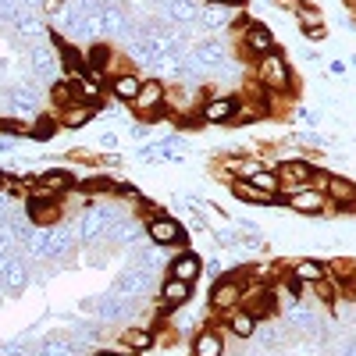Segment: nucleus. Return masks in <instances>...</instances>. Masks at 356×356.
I'll list each match as a JSON object with an SVG mask.
<instances>
[{
	"label": "nucleus",
	"instance_id": "f257e3e1",
	"mask_svg": "<svg viewBox=\"0 0 356 356\" xmlns=\"http://www.w3.org/2000/svg\"><path fill=\"white\" fill-rule=\"evenodd\" d=\"M250 82H257L260 89H267V93H300V82H296V72L289 65V57L282 50L260 57V61L250 65Z\"/></svg>",
	"mask_w": 356,
	"mask_h": 356
},
{
	"label": "nucleus",
	"instance_id": "f03ea898",
	"mask_svg": "<svg viewBox=\"0 0 356 356\" xmlns=\"http://www.w3.org/2000/svg\"><path fill=\"white\" fill-rule=\"evenodd\" d=\"M132 118L143 125H150V122H164L168 118V82L161 79H143V89H139V97L129 104Z\"/></svg>",
	"mask_w": 356,
	"mask_h": 356
},
{
	"label": "nucleus",
	"instance_id": "7ed1b4c3",
	"mask_svg": "<svg viewBox=\"0 0 356 356\" xmlns=\"http://www.w3.org/2000/svg\"><path fill=\"white\" fill-rule=\"evenodd\" d=\"M275 50H278V36L271 33V25L250 18V22L239 29V54L246 57L250 65L260 61V57H267V54H275Z\"/></svg>",
	"mask_w": 356,
	"mask_h": 356
},
{
	"label": "nucleus",
	"instance_id": "20e7f679",
	"mask_svg": "<svg viewBox=\"0 0 356 356\" xmlns=\"http://www.w3.org/2000/svg\"><path fill=\"white\" fill-rule=\"evenodd\" d=\"M321 164H314L310 157H282V164L275 168L278 171V178H282V200L285 196H292V193H300V189H307V186H314V171H317Z\"/></svg>",
	"mask_w": 356,
	"mask_h": 356
},
{
	"label": "nucleus",
	"instance_id": "39448f33",
	"mask_svg": "<svg viewBox=\"0 0 356 356\" xmlns=\"http://www.w3.org/2000/svg\"><path fill=\"white\" fill-rule=\"evenodd\" d=\"M324 196H328V211L324 218H339V214H356V182L349 175H328L324 182Z\"/></svg>",
	"mask_w": 356,
	"mask_h": 356
},
{
	"label": "nucleus",
	"instance_id": "423d86ee",
	"mask_svg": "<svg viewBox=\"0 0 356 356\" xmlns=\"http://www.w3.org/2000/svg\"><path fill=\"white\" fill-rule=\"evenodd\" d=\"M146 239H150L154 246H164V250H182L189 243V232L186 225L178 221L175 214H161V218H150L146 221Z\"/></svg>",
	"mask_w": 356,
	"mask_h": 356
},
{
	"label": "nucleus",
	"instance_id": "0eeeda50",
	"mask_svg": "<svg viewBox=\"0 0 356 356\" xmlns=\"http://www.w3.org/2000/svg\"><path fill=\"white\" fill-rule=\"evenodd\" d=\"M235 111H239V93H207L200 104V122L203 129H225L235 122Z\"/></svg>",
	"mask_w": 356,
	"mask_h": 356
},
{
	"label": "nucleus",
	"instance_id": "6e6552de",
	"mask_svg": "<svg viewBox=\"0 0 356 356\" xmlns=\"http://www.w3.org/2000/svg\"><path fill=\"white\" fill-rule=\"evenodd\" d=\"M243 292H246V278H239V275H232V271H225L214 285H211V310L214 314H228V310H235V307H243Z\"/></svg>",
	"mask_w": 356,
	"mask_h": 356
},
{
	"label": "nucleus",
	"instance_id": "1a4fd4ad",
	"mask_svg": "<svg viewBox=\"0 0 356 356\" xmlns=\"http://www.w3.org/2000/svg\"><path fill=\"white\" fill-rule=\"evenodd\" d=\"M243 307H246L257 321H271V317H278V310H282L275 289H271V285H264V282H250V285H246V292H243Z\"/></svg>",
	"mask_w": 356,
	"mask_h": 356
},
{
	"label": "nucleus",
	"instance_id": "9d476101",
	"mask_svg": "<svg viewBox=\"0 0 356 356\" xmlns=\"http://www.w3.org/2000/svg\"><path fill=\"white\" fill-rule=\"evenodd\" d=\"M282 203L289 214H300V218H324V211H328V196H324V189H314V186L285 196Z\"/></svg>",
	"mask_w": 356,
	"mask_h": 356
},
{
	"label": "nucleus",
	"instance_id": "9b49d317",
	"mask_svg": "<svg viewBox=\"0 0 356 356\" xmlns=\"http://www.w3.org/2000/svg\"><path fill=\"white\" fill-rule=\"evenodd\" d=\"M168 278H178V282H186L196 289V282L203 278V260L193 253V250H178L168 264Z\"/></svg>",
	"mask_w": 356,
	"mask_h": 356
},
{
	"label": "nucleus",
	"instance_id": "f8f14e48",
	"mask_svg": "<svg viewBox=\"0 0 356 356\" xmlns=\"http://www.w3.org/2000/svg\"><path fill=\"white\" fill-rule=\"evenodd\" d=\"M289 278L300 282L303 289H310V285L328 278V264L317 260V257H296V260H289Z\"/></svg>",
	"mask_w": 356,
	"mask_h": 356
},
{
	"label": "nucleus",
	"instance_id": "ddd939ff",
	"mask_svg": "<svg viewBox=\"0 0 356 356\" xmlns=\"http://www.w3.org/2000/svg\"><path fill=\"white\" fill-rule=\"evenodd\" d=\"M139 89H143V75L139 72H122V75L107 79V97L118 100V104H125V107L139 97Z\"/></svg>",
	"mask_w": 356,
	"mask_h": 356
},
{
	"label": "nucleus",
	"instance_id": "4468645a",
	"mask_svg": "<svg viewBox=\"0 0 356 356\" xmlns=\"http://www.w3.org/2000/svg\"><path fill=\"white\" fill-rule=\"evenodd\" d=\"M118 342H122V349L129 356H139V353H150L157 346V335H154V328H146V324H129V328H122Z\"/></svg>",
	"mask_w": 356,
	"mask_h": 356
},
{
	"label": "nucleus",
	"instance_id": "2eb2a0df",
	"mask_svg": "<svg viewBox=\"0 0 356 356\" xmlns=\"http://www.w3.org/2000/svg\"><path fill=\"white\" fill-rule=\"evenodd\" d=\"M189 353L193 356H225V332L214 328V324H203V328L193 335Z\"/></svg>",
	"mask_w": 356,
	"mask_h": 356
},
{
	"label": "nucleus",
	"instance_id": "dca6fc26",
	"mask_svg": "<svg viewBox=\"0 0 356 356\" xmlns=\"http://www.w3.org/2000/svg\"><path fill=\"white\" fill-rule=\"evenodd\" d=\"M25 211L33 225H57L65 214V203L61 200H40V196H29L25 200Z\"/></svg>",
	"mask_w": 356,
	"mask_h": 356
},
{
	"label": "nucleus",
	"instance_id": "f3484780",
	"mask_svg": "<svg viewBox=\"0 0 356 356\" xmlns=\"http://www.w3.org/2000/svg\"><path fill=\"white\" fill-rule=\"evenodd\" d=\"M228 193L239 200V203H246V207H285L278 196H267V193H260L253 182H243V178H235V182H228Z\"/></svg>",
	"mask_w": 356,
	"mask_h": 356
},
{
	"label": "nucleus",
	"instance_id": "a211bd4d",
	"mask_svg": "<svg viewBox=\"0 0 356 356\" xmlns=\"http://www.w3.org/2000/svg\"><path fill=\"white\" fill-rule=\"evenodd\" d=\"M257 328H260V321H257L246 307H235V310L225 314V328H221V332H228V335H235V339H253Z\"/></svg>",
	"mask_w": 356,
	"mask_h": 356
},
{
	"label": "nucleus",
	"instance_id": "6ab92c4d",
	"mask_svg": "<svg viewBox=\"0 0 356 356\" xmlns=\"http://www.w3.org/2000/svg\"><path fill=\"white\" fill-rule=\"evenodd\" d=\"M296 22H300V33L314 43L328 36V15H324L321 8H314V4H307L300 15H296Z\"/></svg>",
	"mask_w": 356,
	"mask_h": 356
},
{
	"label": "nucleus",
	"instance_id": "aec40b11",
	"mask_svg": "<svg viewBox=\"0 0 356 356\" xmlns=\"http://www.w3.org/2000/svg\"><path fill=\"white\" fill-rule=\"evenodd\" d=\"M193 300V285H186V282H178V278H164L161 282V307H168V310H182L186 303Z\"/></svg>",
	"mask_w": 356,
	"mask_h": 356
},
{
	"label": "nucleus",
	"instance_id": "412c9836",
	"mask_svg": "<svg viewBox=\"0 0 356 356\" xmlns=\"http://www.w3.org/2000/svg\"><path fill=\"white\" fill-rule=\"evenodd\" d=\"M100 114V107H93V104H72V107H65V111H57V122H61V129H86L93 118Z\"/></svg>",
	"mask_w": 356,
	"mask_h": 356
},
{
	"label": "nucleus",
	"instance_id": "4be33fe9",
	"mask_svg": "<svg viewBox=\"0 0 356 356\" xmlns=\"http://www.w3.org/2000/svg\"><path fill=\"white\" fill-rule=\"evenodd\" d=\"M114 189H118V178L114 175L93 171V175L79 178V189L75 193H82V196H114Z\"/></svg>",
	"mask_w": 356,
	"mask_h": 356
},
{
	"label": "nucleus",
	"instance_id": "5701e85b",
	"mask_svg": "<svg viewBox=\"0 0 356 356\" xmlns=\"http://www.w3.org/2000/svg\"><path fill=\"white\" fill-rule=\"evenodd\" d=\"M57 132H61V122H57V114H40L33 125H29V139H36V143H47L54 139Z\"/></svg>",
	"mask_w": 356,
	"mask_h": 356
},
{
	"label": "nucleus",
	"instance_id": "b1692460",
	"mask_svg": "<svg viewBox=\"0 0 356 356\" xmlns=\"http://www.w3.org/2000/svg\"><path fill=\"white\" fill-rule=\"evenodd\" d=\"M50 100H54L57 111H65V107H72V104H82V100L75 97V86H72L68 75H65L61 82H54V86H50Z\"/></svg>",
	"mask_w": 356,
	"mask_h": 356
},
{
	"label": "nucleus",
	"instance_id": "393cba45",
	"mask_svg": "<svg viewBox=\"0 0 356 356\" xmlns=\"http://www.w3.org/2000/svg\"><path fill=\"white\" fill-rule=\"evenodd\" d=\"M0 136H29V125L22 118H0Z\"/></svg>",
	"mask_w": 356,
	"mask_h": 356
},
{
	"label": "nucleus",
	"instance_id": "a878e982",
	"mask_svg": "<svg viewBox=\"0 0 356 356\" xmlns=\"http://www.w3.org/2000/svg\"><path fill=\"white\" fill-rule=\"evenodd\" d=\"M114 196H122V200H132V203H139V200H143V193H139V189H136L132 182H118Z\"/></svg>",
	"mask_w": 356,
	"mask_h": 356
},
{
	"label": "nucleus",
	"instance_id": "bb28decb",
	"mask_svg": "<svg viewBox=\"0 0 356 356\" xmlns=\"http://www.w3.org/2000/svg\"><path fill=\"white\" fill-rule=\"evenodd\" d=\"M342 300H353V303H356V271H353V278L342 285Z\"/></svg>",
	"mask_w": 356,
	"mask_h": 356
},
{
	"label": "nucleus",
	"instance_id": "cd10ccee",
	"mask_svg": "<svg viewBox=\"0 0 356 356\" xmlns=\"http://www.w3.org/2000/svg\"><path fill=\"white\" fill-rule=\"evenodd\" d=\"M11 186H15V178H11L8 171H0V189H8V193H11Z\"/></svg>",
	"mask_w": 356,
	"mask_h": 356
},
{
	"label": "nucleus",
	"instance_id": "c85d7f7f",
	"mask_svg": "<svg viewBox=\"0 0 356 356\" xmlns=\"http://www.w3.org/2000/svg\"><path fill=\"white\" fill-rule=\"evenodd\" d=\"M328 72H332V75H346V65H342V61H332Z\"/></svg>",
	"mask_w": 356,
	"mask_h": 356
},
{
	"label": "nucleus",
	"instance_id": "c756f323",
	"mask_svg": "<svg viewBox=\"0 0 356 356\" xmlns=\"http://www.w3.org/2000/svg\"><path fill=\"white\" fill-rule=\"evenodd\" d=\"M43 11H50V15H54V11H61V0H47Z\"/></svg>",
	"mask_w": 356,
	"mask_h": 356
},
{
	"label": "nucleus",
	"instance_id": "7c9ffc66",
	"mask_svg": "<svg viewBox=\"0 0 356 356\" xmlns=\"http://www.w3.org/2000/svg\"><path fill=\"white\" fill-rule=\"evenodd\" d=\"M93 356H125V353H118V349H97Z\"/></svg>",
	"mask_w": 356,
	"mask_h": 356
},
{
	"label": "nucleus",
	"instance_id": "2f4dec72",
	"mask_svg": "<svg viewBox=\"0 0 356 356\" xmlns=\"http://www.w3.org/2000/svg\"><path fill=\"white\" fill-rule=\"evenodd\" d=\"M207 4H211V8H221V4H228V0H207Z\"/></svg>",
	"mask_w": 356,
	"mask_h": 356
}]
</instances>
